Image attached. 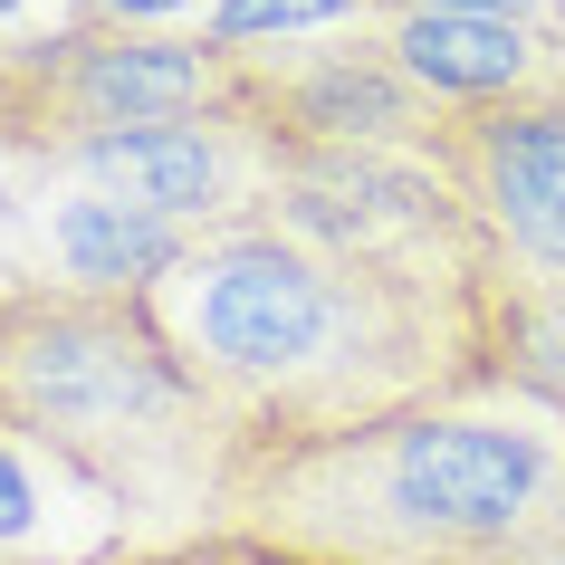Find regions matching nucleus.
I'll return each instance as SVG.
<instances>
[{
  "mask_svg": "<svg viewBox=\"0 0 565 565\" xmlns=\"http://www.w3.org/2000/svg\"><path fill=\"white\" fill-rule=\"evenodd\" d=\"M145 307L221 422V460H239L499 384L508 259L393 268L249 211L192 239Z\"/></svg>",
  "mask_w": 565,
  "mask_h": 565,
  "instance_id": "nucleus-1",
  "label": "nucleus"
},
{
  "mask_svg": "<svg viewBox=\"0 0 565 565\" xmlns=\"http://www.w3.org/2000/svg\"><path fill=\"white\" fill-rule=\"evenodd\" d=\"M202 518L298 565H518L565 536V413L479 384L364 431L239 450Z\"/></svg>",
  "mask_w": 565,
  "mask_h": 565,
  "instance_id": "nucleus-2",
  "label": "nucleus"
},
{
  "mask_svg": "<svg viewBox=\"0 0 565 565\" xmlns=\"http://www.w3.org/2000/svg\"><path fill=\"white\" fill-rule=\"evenodd\" d=\"M0 422L135 508H211L221 422L192 393L182 355L163 345L145 298L96 288H0Z\"/></svg>",
  "mask_w": 565,
  "mask_h": 565,
  "instance_id": "nucleus-3",
  "label": "nucleus"
},
{
  "mask_svg": "<svg viewBox=\"0 0 565 565\" xmlns=\"http://www.w3.org/2000/svg\"><path fill=\"white\" fill-rule=\"evenodd\" d=\"M231 106V49L202 30H116V20H67V30L0 49V153L49 163L96 135L173 125Z\"/></svg>",
  "mask_w": 565,
  "mask_h": 565,
  "instance_id": "nucleus-4",
  "label": "nucleus"
},
{
  "mask_svg": "<svg viewBox=\"0 0 565 565\" xmlns=\"http://www.w3.org/2000/svg\"><path fill=\"white\" fill-rule=\"evenodd\" d=\"M231 116L259 125L278 163L307 153H431L441 106L393 67L384 20L288 49H231Z\"/></svg>",
  "mask_w": 565,
  "mask_h": 565,
  "instance_id": "nucleus-5",
  "label": "nucleus"
},
{
  "mask_svg": "<svg viewBox=\"0 0 565 565\" xmlns=\"http://www.w3.org/2000/svg\"><path fill=\"white\" fill-rule=\"evenodd\" d=\"M49 173L87 182L106 202L145 211L163 231L202 239V231H231L268 202L278 182V153L259 145V125L211 106V116H173V125H135V135H96L77 153H49Z\"/></svg>",
  "mask_w": 565,
  "mask_h": 565,
  "instance_id": "nucleus-6",
  "label": "nucleus"
},
{
  "mask_svg": "<svg viewBox=\"0 0 565 565\" xmlns=\"http://www.w3.org/2000/svg\"><path fill=\"white\" fill-rule=\"evenodd\" d=\"M431 163L518 278H565V96L441 116Z\"/></svg>",
  "mask_w": 565,
  "mask_h": 565,
  "instance_id": "nucleus-7",
  "label": "nucleus"
},
{
  "mask_svg": "<svg viewBox=\"0 0 565 565\" xmlns=\"http://www.w3.org/2000/svg\"><path fill=\"white\" fill-rule=\"evenodd\" d=\"M125 508L67 470L58 450H39L20 422H0V565H87L125 546Z\"/></svg>",
  "mask_w": 565,
  "mask_h": 565,
  "instance_id": "nucleus-8",
  "label": "nucleus"
},
{
  "mask_svg": "<svg viewBox=\"0 0 565 565\" xmlns=\"http://www.w3.org/2000/svg\"><path fill=\"white\" fill-rule=\"evenodd\" d=\"M499 384H518V393H536V403L565 413V278H518V268H508Z\"/></svg>",
  "mask_w": 565,
  "mask_h": 565,
  "instance_id": "nucleus-9",
  "label": "nucleus"
},
{
  "mask_svg": "<svg viewBox=\"0 0 565 565\" xmlns=\"http://www.w3.org/2000/svg\"><path fill=\"white\" fill-rule=\"evenodd\" d=\"M77 20V0H0V49H30V39L67 30Z\"/></svg>",
  "mask_w": 565,
  "mask_h": 565,
  "instance_id": "nucleus-10",
  "label": "nucleus"
},
{
  "mask_svg": "<svg viewBox=\"0 0 565 565\" xmlns=\"http://www.w3.org/2000/svg\"><path fill=\"white\" fill-rule=\"evenodd\" d=\"M518 565H565V536H556V546H536V556H518Z\"/></svg>",
  "mask_w": 565,
  "mask_h": 565,
  "instance_id": "nucleus-11",
  "label": "nucleus"
}]
</instances>
